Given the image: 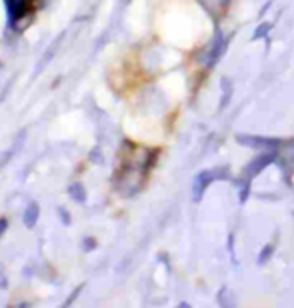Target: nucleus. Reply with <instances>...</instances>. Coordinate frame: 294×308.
<instances>
[{"label": "nucleus", "instance_id": "2", "mask_svg": "<svg viewBox=\"0 0 294 308\" xmlns=\"http://www.w3.org/2000/svg\"><path fill=\"white\" fill-rule=\"evenodd\" d=\"M72 194H74V198H78V200H84V190H82V186H80V184L72 186Z\"/></svg>", "mask_w": 294, "mask_h": 308}, {"label": "nucleus", "instance_id": "1", "mask_svg": "<svg viewBox=\"0 0 294 308\" xmlns=\"http://www.w3.org/2000/svg\"><path fill=\"white\" fill-rule=\"evenodd\" d=\"M36 218H38V206H36V204H30V206L26 208V214H24V224H26L28 228H32V226L36 224Z\"/></svg>", "mask_w": 294, "mask_h": 308}, {"label": "nucleus", "instance_id": "3", "mask_svg": "<svg viewBox=\"0 0 294 308\" xmlns=\"http://www.w3.org/2000/svg\"><path fill=\"white\" fill-rule=\"evenodd\" d=\"M4 228H6V220H2V218H0V236H2Z\"/></svg>", "mask_w": 294, "mask_h": 308}]
</instances>
